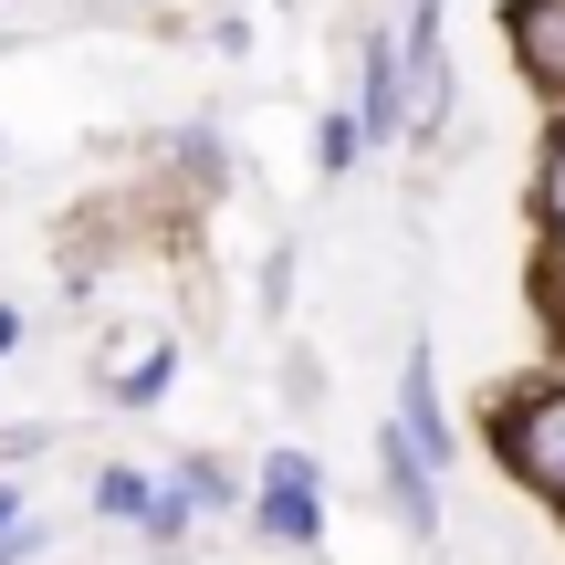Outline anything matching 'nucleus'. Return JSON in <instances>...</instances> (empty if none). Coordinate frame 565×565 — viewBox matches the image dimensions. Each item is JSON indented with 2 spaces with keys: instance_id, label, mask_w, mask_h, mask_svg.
Returning a JSON list of instances; mask_svg holds the SVG:
<instances>
[{
  "instance_id": "nucleus-10",
  "label": "nucleus",
  "mask_w": 565,
  "mask_h": 565,
  "mask_svg": "<svg viewBox=\"0 0 565 565\" xmlns=\"http://www.w3.org/2000/svg\"><path fill=\"white\" fill-rule=\"evenodd\" d=\"M315 168H324V179L356 168V116H324V126H315Z\"/></svg>"
},
{
  "instance_id": "nucleus-8",
  "label": "nucleus",
  "mask_w": 565,
  "mask_h": 565,
  "mask_svg": "<svg viewBox=\"0 0 565 565\" xmlns=\"http://www.w3.org/2000/svg\"><path fill=\"white\" fill-rule=\"evenodd\" d=\"M179 503H189V513H221V503H231V461L189 450V461H179Z\"/></svg>"
},
{
  "instance_id": "nucleus-6",
  "label": "nucleus",
  "mask_w": 565,
  "mask_h": 565,
  "mask_svg": "<svg viewBox=\"0 0 565 565\" xmlns=\"http://www.w3.org/2000/svg\"><path fill=\"white\" fill-rule=\"evenodd\" d=\"M377 471H387V492H398V524L429 545V534H440V492H429V461L398 440V429H387V440H377Z\"/></svg>"
},
{
  "instance_id": "nucleus-7",
  "label": "nucleus",
  "mask_w": 565,
  "mask_h": 565,
  "mask_svg": "<svg viewBox=\"0 0 565 565\" xmlns=\"http://www.w3.org/2000/svg\"><path fill=\"white\" fill-rule=\"evenodd\" d=\"M147 503H158V492H147V471H126V461L95 471V513H105V524H147Z\"/></svg>"
},
{
  "instance_id": "nucleus-3",
  "label": "nucleus",
  "mask_w": 565,
  "mask_h": 565,
  "mask_svg": "<svg viewBox=\"0 0 565 565\" xmlns=\"http://www.w3.org/2000/svg\"><path fill=\"white\" fill-rule=\"evenodd\" d=\"M387 429H398L419 461H450V419H440V387H429V345L398 356V419H387Z\"/></svg>"
},
{
  "instance_id": "nucleus-2",
  "label": "nucleus",
  "mask_w": 565,
  "mask_h": 565,
  "mask_svg": "<svg viewBox=\"0 0 565 565\" xmlns=\"http://www.w3.org/2000/svg\"><path fill=\"white\" fill-rule=\"evenodd\" d=\"M315 482H324V471L303 461V450H273L263 492H252V513H263V534H282V545H315V534H324V503H315Z\"/></svg>"
},
{
  "instance_id": "nucleus-1",
  "label": "nucleus",
  "mask_w": 565,
  "mask_h": 565,
  "mask_svg": "<svg viewBox=\"0 0 565 565\" xmlns=\"http://www.w3.org/2000/svg\"><path fill=\"white\" fill-rule=\"evenodd\" d=\"M492 450H503V471L524 492L565 503V387H513V398L492 408Z\"/></svg>"
},
{
  "instance_id": "nucleus-13",
  "label": "nucleus",
  "mask_w": 565,
  "mask_h": 565,
  "mask_svg": "<svg viewBox=\"0 0 565 565\" xmlns=\"http://www.w3.org/2000/svg\"><path fill=\"white\" fill-rule=\"evenodd\" d=\"M11 345H21V315H11V303H0V356H11Z\"/></svg>"
},
{
  "instance_id": "nucleus-5",
  "label": "nucleus",
  "mask_w": 565,
  "mask_h": 565,
  "mask_svg": "<svg viewBox=\"0 0 565 565\" xmlns=\"http://www.w3.org/2000/svg\"><path fill=\"white\" fill-rule=\"evenodd\" d=\"M366 105H356V147H387L398 137V116H408V74H398V42L387 32H366Z\"/></svg>"
},
{
  "instance_id": "nucleus-11",
  "label": "nucleus",
  "mask_w": 565,
  "mask_h": 565,
  "mask_svg": "<svg viewBox=\"0 0 565 565\" xmlns=\"http://www.w3.org/2000/svg\"><path fill=\"white\" fill-rule=\"evenodd\" d=\"M32 545H42V524H21V492L0 482V565H11V555H32Z\"/></svg>"
},
{
  "instance_id": "nucleus-9",
  "label": "nucleus",
  "mask_w": 565,
  "mask_h": 565,
  "mask_svg": "<svg viewBox=\"0 0 565 565\" xmlns=\"http://www.w3.org/2000/svg\"><path fill=\"white\" fill-rule=\"evenodd\" d=\"M534 221H545L555 242H565V126L545 137V168H534Z\"/></svg>"
},
{
  "instance_id": "nucleus-12",
  "label": "nucleus",
  "mask_w": 565,
  "mask_h": 565,
  "mask_svg": "<svg viewBox=\"0 0 565 565\" xmlns=\"http://www.w3.org/2000/svg\"><path fill=\"white\" fill-rule=\"evenodd\" d=\"M545 315H555V345H565V273L545 282Z\"/></svg>"
},
{
  "instance_id": "nucleus-4",
  "label": "nucleus",
  "mask_w": 565,
  "mask_h": 565,
  "mask_svg": "<svg viewBox=\"0 0 565 565\" xmlns=\"http://www.w3.org/2000/svg\"><path fill=\"white\" fill-rule=\"evenodd\" d=\"M503 42L524 53V74L545 84V95H565V0H513V11H503Z\"/></svg>"
}]
</instances>
